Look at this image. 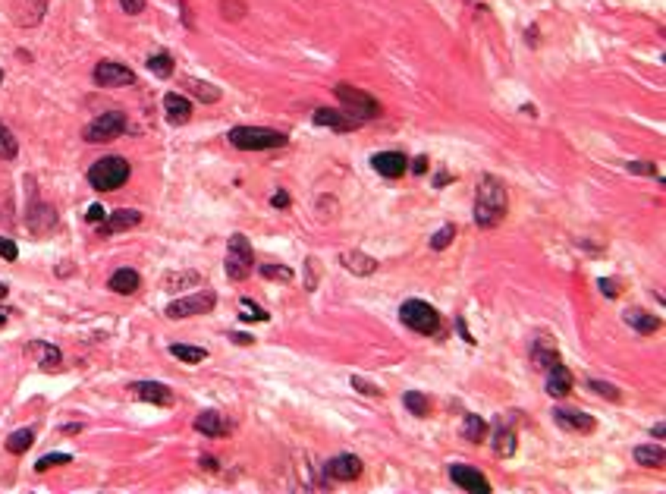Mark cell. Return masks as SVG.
<instances>
[{"label":"cell","mask_w":666,"mask_h":494,"mask_svg":"<svg viewBox=\"0 0 666 494\" xmlns=\"http://www.w3.org/2000/svg\"><path fill=\"white\" fill-rule=\"evenodd\" d=\"M26 224L35 230V234H45L57 224V212L45 202H32V205L26 208Z\"/></svg>","instance_id":"d6986e66"},{"label":"cell","mask_w":666,"mask_h":494,"mask_svg":"<svg viewBox=\"0 0 666 494\" xmlns=\"http://www.w3.org/2000/svg\"><path fill=\"white\" fill-rule=\"evenodd\" d=\"M148 70L155 72V76H160V79H170V72H173V57L167 54V50H157V54L148 57Z\"/></svg>","instance_id":"1f68e13d"},{"label":"cell","mask_w":666,"mask_h":494,"mask_svg":"<svg viewBox=\"0 0 666 494\" xmlns=\"http://www.w3.org/2000/svg\"><path fill=\"white\" fill-rule=\"evenodd\" d=\"M142 224V212H133V208H120V212H113L107 221H101L98 234L101 236H113V234H123V230L129 227H138Z\"/></svg>","instance_id":"2e32d148"},{"label":"cell","mask_w":666,"mask_h":494,"mask_svg":"<svg viewBox=\"0 0 666 494\" xmlns=\"http://www.w3.org/2000/svg\"><path fill=\"white\" fill-rule=\"evenodd\" d=\"M72 456L70 454H48V456H41L38 463H35V472H48L50 466H60V463H70Z\"/></svg>","instance_id":"60d3db41"},{"label":"cell","mask_w":666,"mask_h":494,"mask_svg":"<svg viewBox=\"0 0 666 494\" xmlns=\"http://www.w3.org/2000/svg\"><path fill=\"white\" fill-rule=\"evenodd\" d=\"M371 167H374L380 177L396 180V177H402V173L409 170V158L402 155V151H380V155L371 158Z\"/></svg>","instance_id":"5bb4252c"},{"label":"cell","mask_w":666,"mask_h":494,"mask_svg":"<svg viewBox=\"0 0 666 494\" xmlns=\"http://www.w3.org/2000/svg\"><path fill=\"white\" fill-rule=\"evenodd\" d=\"M133 394L138 400L151 403V406H170L173 403V390L160 381H135L133 384Z\"/></svg>","instance_id":"9a60e30c"},{"label":"cell","mask_w":666,"mask_h":494,"mask_svg":"<svg viewBox=\"0 0 666 494\" xmlns=\"http://www.w3.org/2000/svg\"><path fill=\"white\" fill-rule=\"evenodd\" d=\"M32 444H35L32 428H19V432H13L10 438H6V450H10V454H26Z\"/></svg>","instance_id":"f546056e"},{"label":"cell","mask_w":666,"mask_h":494,"mask_svg":"<svg viewBox=\"0 0 666 494\" xmlns=\"http://www.w3.org/2000/svg\"><path fill=\"white\" fill-rule=\"evenodd\" d=\"M270 205H274V208H280V212H287V208H289V195L280 189V192H274V195H270Z\"/></svg>","instance_id":"c3c4849f"},{"label":"cell","mask_w":666,"mask_h":494,"mask_svg":"<svg viewBox=\"0 0 666 494\" xmlns=\"http://www.w3.org/2000/svg\"><path fill=\"white\" fill-rule=\"evenodd\" d=\"M324 472L331 478H336V482H355V478L362 476V460H358L355 454H340L327 463Z\"/></svg>","instance_id":"4fadbf2b"},{"label":"cell","mask_w":666,"mask_h":494,"mask_svg":"<svg viewBox=\"0 0 666 494\" xmlns=\"http://www.w3.org/2000/svg\"><path fill=\"white\" fill-rule=\"evenodd\" d=\"M6 293H10V290H6V283H0V300H4Z\"/></svg>","instance_id":"9f6ffc18"},{"label":"cell","mask_w":666,"mask_h":494,"mask_svg":"<svg viewBox=\"0 0 666 494\" xmlns=\"http://www.w3.org/2000/svg\"><path fill=\"white\" fill-rule=\"evenodd\" d=\"M462 438L468 444H481V441L487 438V422L481 416H465L462 422Z\"/></svg>","instance_id":"4316f807"},{"label":"cell","mask_w":666,"mask_h":494,"mask_svg":"<svg viewBox=\"0 0 666 494\" xmlns=\"http://www.w3.org/2000/svg\"><path fill=\"white\" fill-rule=\"evenodd\" d=\"M217 306V296L211 290L204 293H195V296H186V300H173L167 306V318H192V315H208L211 309Z\"/></svg>","instance_id":"ba28073f"},{"label":"cell","mask_w":666,"mask_h":494,"mask_svg":"<svg viewBox=\"0 0 666 494\" xmlns=\"http://www.w3.org/2000/svg\"><path fill=\"white\" fill-rule=\"evenodd\" d=\"M434 186H437V189L450 186V173H446V170H440V173H437V177H434Z\"/></svg>","instance_id":"f5cc1de1"},{"label":"cell","mask_w":666,"mask_h":494,"mask_svg":"<svg viewBox=\"0 0 666 494\" xmlns=\"http://www.w3.org/2000/svg\"><path fill=\"white\" fill-rule=\"evenodd\" d=\"M453 239H456V224H443V227L437 230L434 236H431V249H434V252H443L446 246L453 243Z\"/></svg>","instance_id":"d590c367"},{"label":"cell","mask_w":666,"mask_h":494,"mask_svg":"<svg viewBox=\"0 0 666 494\" xmlns=\"http://www.w3.org/2000/svg\"><path fill=\"white\" fill-rule=\"evenodd\" d=\"M48 0H10V16L16 19V26L32 28L45 19Z\"/></svg>","instance_id":"8fae6325"},{"label":"cell","mask_w":666,"mask_h":494,"mask_svg":"<svg viewBox=\"0 0 666 494\" xmlns=\"http://www.w3.org/2000/svg\"><path fill=\"white\" fill-rule=\"evenodd\" d=\"M340 265L346 268V271H353L355 278H368V274L377 271V261L371 258V256H365V252H358V249L343 252V256H340Z\"/></svg>","instance_id":"7402d4cb"},{"label":"cell","mask_w":666,"mask_h":494,"mask_svg":"<svg viewBox=\"0 0 666 494\" xmlns=\"http://www.w3.org/2000/svg\"><path fill=\"white\" fill-rule=\"evenodd\" d=\"M243 312H239V318L243 322H267V312L265 309H258V302H252V300H243Z\"/></svg>","instance_id":"ab89813d"},{"label":"cell","mask_w":666,"mask_h":494,"mask_svg":"<svg viewBox=\"0 0 666 494\" xmlns=\"http://www.w3.org/2000/svg\"><path fill=\"white\" fill-rule=\"evenodd\" d=\"M76 432H82V425H67L63 428V434H76Z\"/></svg>","instance_id":"11a10c76"},{"label":"cell","mask_w":666,"mask_h":494,"mask_svg":"<svg viewBox=\"0 0 666 494\" xmlns=\"http://www.w3.org/2000/svg\"><path fill=\"white\" fill-rule=\"evenodd\" d=\"M402 406H406L412 416H418V419H424L431 412V400L421 394V390H406V394H402Z\"/></svg>","instance_id":"83f0119b"},{"label":"cell","mask_w":666,"mask_h":494,"mask_svg":"<svg viewBox=\"0 0 666 494\" xmlns=\"http://www.w3.org/2000/svg\"><path fill=\"white\" fill-rule=\"evenodd\" d=\"M450 478H453V482H456L462 491L490 494V482L484 478V472H478L474 466H462V463H456V466H450Z\"/></svg>","instance_id":"7c38bea8"},{"label":"cell","mask_w":666,"mask_h":494,"mask_svg":"<svg viewBox=\"0 0 666 494\" xmlns=\"http://www.w3.org/2000/svg\"><path fill=\"white\" fill-rule=\"evenodd\" d=\"M252 265H255V252H252V243L243 236V234H233L230 243H226V261H223V271L230 280H245L252 274Z\"/></svg>","instance_id":"8992f818"},{"label":"cell","mask_w":666,"mask_h":494,"mask_svg":"<svg viewBox=\"0 0 666 494\" xmlns=\"http://www.w3.org/2000/svg\"><path fill=\"white\" fill-rule=\"evenodd\" d=\"M424 170H428V155H421L418 161L412 164V173H415V177H424Z\"/></svg>","instance_id":"f907efd6"},{"label":"cell","mask_w":666,"mask_h":494,"mask_svg":"<svg viewBox=\"0 0 666 494\" xmlns=\"http://www.w3.org/2000/svg\"><path fill=\"white\" fill-rule=\"evenodd\" d=\"M572 381H575L572 372L566 366H560V362L547 368V394L550 397H566L572 390Z\"/></svg>","instance_id":"ffe728a7"},{"label":"cell","mask_w":666,"mask_h":494,"mask_svg":"<svg viewBox=\"0 0 666 494\" xmlns=\"http://www.w3.org/2000/svg\"><path fill=\"white\" fill-rule=\"evenodd\" d=\"M199 280H204L201 274L182 271V274H170V278H167V287H170V290H179V287H192V283H199Z\"/></svg>","instance_id":"f35d334b"},{"label":"cell","mask_w":666,"mask_h":494,"mask_svg":"<svg viewBox=\"0 0 666 494\" xmlns=\"http://www.w3.org/2000/svg\"><path fill=\"white\" fill-rule=\"evenodd\" d=\"M170 356H177L179 362H204L208 353L201 346H189V344H170Z\"/></svg>","instance_id":"d6a6232c"},{"label":"cell","mask_w":666,"mask_h":494,"mask_svg":"<svg viewBox=\"0 0 666 494\" xmlns=\"http://www.w3.org/2000/svg\"><path fill=\"white\" fill-rule=\"evenodd\" d=\"M399 322L406 324L409 331L431 337V334H437V328H440V312L424 300H406L399 306Z\"/></svg>","instance_id":"5b68a950"},{"label":"cell","mask_w":666,"mask_h":494,"mask_svg":"<svg viewBox=\"0 0 666 494\" xmlns=\"http://www.w3.org/2000/svg\"><path fill=\"white\" fill-rule=\"evenodd\" d=\"M199 463H201V466L208 469V472H217V469H221V463H217L211 454H201V460H199Z\"/></svg>","instance_id":"681fc988"},{"label":"cell","mask_w":666,"mask_h":494,"mask_svg":"<svg viewBox=\"0 0 666 494\" xmlns=\"http://www.w3.org/2000/svg\"><path fill=\"white\" fill-rule=\"evenodd\" d=\"M138 283H142V278H138V271H133V268H120V271L111 274V290L113 293H120V296L135 293Z\"/></svg>","instance_id":"603a6c76"},{"label":"cell","mask_w":666,"mask_h":494,"mask_svg":"<svg viewBox=\"0 0 666 494\" xmlns=\"http://www.w3.org/2000/svg\"><path fill=\"white\" fill-rule=\"evenodd\" d=\"M129 177H133V167H129L126 158H101V161H94L89 167V183L98 192H113Z\"/></svg>","instance_id":"3957f363"},{"label":"cell","mask_w":666,"mask_h":494,"mask_svg":"<svg viewBox=\"0 0 666 494\" xmlns=\"http://www.w3.org/2000/svg\"><path fill=\"white\" fill-rule=\"evenodd\" d=\"M126 133V114H120V111H107V114H101L98 120H91L89 126H85V142H91V145H101V142H113V139H120V136Z\"/></svg>","instance_id":"52a82bcc"},{"label":"cell","mask_w":666,"mask_h":494,"mask_svg":"<svg viewBox=\"0 0 666 494\" xmlns=\"http://www.w3.org/2000/svg\"><path fill=\"white\" fill-rule=\"evenodd\" d=\"M588 388L594 390V394H600V397H606V400H613V403H619L622 400V394L613 384H606V381H600V378H588Z\"/></svg>","instance_id":"74e56055"},{"label":"cell","mask_w":666,"mask_h":494,"mask_svg":"<svg viewBox=\"0 0 666 494\" xmlns=\"http://www.w3.org/2000/svg\"><path fill=\"white\" fill-rule=\"evenodd\" d=\"M0 82H4V70H0Z\"/></svg>","instance_id":"680465c9"},{"label":"cell","mask_w":666,"mask_h":494,"mask_svg":"<svg viewBox=\"0 0 666 494\" xmlns=\"http://www.w3.org/2000/svg\"><path fill=\"white\" fill-rule=\"evenodd\" d=\"M0 258H4V261H16L19 258V246L13 243V239L0 236Z\"/></svg>","instance_id":"b9f144b4"},{"label":"cell","mask_w":666,"mask_h":494,"mask_svg":"<svg viewBox=\"0 0 666 494\" xmlns=\"http://www.w3.org/2000/svg\"><path fill=\"white\" fill-rule=\"evenodd\" d=\"M186 89L195 94V98H201V104H214L217 98H221V89H214V85L208 82H199V79H186Z\"/></svg>","instance_id":"4dcf8cb0"},{"label":"cell","mask_w":666,"mask_h":494,"mask_svg":"<svg viewBox=\"0 0 666 494\" xmlns=\"http://www.w3.org/2000/svg\"><path fill=\"white\" fill-rule=\"evenodd\" d=\"M494 450H496V456H512L516 454V432L512 428H496L494 432Z\"/></svg>","instance_id":"f1b7e54d"},{"label":"cell","mask_w":666,"mask_h":494,"mask_svg":"<svg viewBox=\"0 0 666 494\" xmlns=\"http://www.w3.org/2000/svg\"><path fill=\"white\" fill-rule=\"evenodd\" d=\"M663 432H666V425H663V422H657L654 428H650V434H654V438H663Z\"/></svg>","instance_id":"db71d44e"},{"label":"cell","mask_w":666,"mask_h":494,"mask_svg":"<svg viewBox=\"0 0 666 494\" xmlns=\"http://www.w3.org/2000/svg\"><path fill=\"white\" fill-rule=\"evenodd\" d=\"M506 208H509L506 186L496 177L484 173L478 183V192H474V224L478 227H496L506 217Z\"/></svg>","instance_id":"6da1fadb"},{"label":"cell","mask_w":666,"mask_h":494,"mask_svg":"<svg viewBox=\"0 0 666 494\" xmlns=\"http://www.w3.org/2000/svg\"><path fill=\"white\" fill-rule=\"evenodd\" d=\"M85 221H89V224H101V221H104V205H89Z\"/></svg>","instance_id":"7dc6e473"},{"label":"cell","mask_w":666,"mask_h":494,"mask_svg":"<svg viewBox=\"0 0 666 494\" xmlns=\"http://www.w3.org/2000/svg\"><path fill=\"white\" fill-rule=\"evenodd\" d=\"M336 101H340V111L346 114L349 120L355 123V126H362V123L380 117V101L374 94L355 89V85H336Z\"/></svg>","instance_id":"7a4b0ae2"},{"label":"cell","mask_w":666,"mask_h":494,"mask_svg":"<svg viewBox=\"0 0 666 494\" xmlns=\"http://www.w3.org/2000/svg\"><path fill=\"white\" fill-rule=\"evenodd\" d=\"M600 290H604V296L616 300V296H619V280L616 278H604V280H600Z\"/></svg>","instance_id":"bcb514c9"},{"label":"cell","mask_w":666,"mask_h":494,"mask_svg":"<svg viewBox=\"0 0 666 494\" xmlns=\"http://www.w3.org/2000/svg\"><path fill=\"white\" fill-rule=\"evenodd\" d=\"M531 362H534V368L547 372L550 366H556V362H560V353H556L553 344H544V340H538V344H534V350H531Z\"/></svg>","instance_id":"484cf974"},{"label":"cell","mask_w":666,"mask_h":494,"mask_svg":"<svg viewBox=\"0 0 666 494\" xmlns=\"http://www.w3.org/2000/svg\"><path fill=\"white\" fill-rule=\"evenodd\" d=\"M4 324H6V315H4V312H0V328H4Z\"/></svg>","instance_id":"6f0895ef"},{"label":"cell","mask_w":666,"mask_h":494,"mask_svg":"<svg viewBox=\"0 0 666 494\" xmlns=\"http://www.w3.org/2000/svg\"><path fill=\"white\" fill-rule=\"evenodd\" d=\"M19 155V142H16V136L10 133V129L0 123V158L4 161H13V158Z\"/></svg>","instance_id":"836d02e7"},{"label":"cell","mask_w":666,"mask_h":494,"mask_svg":"<svg viewBox=\"0 0 666 494\" xmlns=\"http://www.w3.org/2000/svg\"><path fill=\"white\" fill-rule=\"evenodd\" d=\"M353 388L355 390H362V394H368V397H384V390H380V388H374V384H368V381H365V378H353Z\"/></svg>","instance_id":"7bdbcfd3"},{"label":"cell","mask_w":666,"mask_h":494,"mask_svg":"<svg viewBox=\"0 0 666 494\" xmlns=\"http://www.w3.org/2000/svg\"><path fill=\"white\" fill-rule=\"evenodd\" d=\"M311 123H314V126L333 129V133H353V129H355V123L349 120L340 107H318V111L311 114Z\"/></svg>","instance_id":"e0dca14e"},{"label":"cell","mask_w":666,"mask_h":494,"mask_svg":"<svg viewBox=\"0 0 666 494\" xmlns=\"http://www.w3.org/2000/svg\"><path fill=\"white\" fill-rule=\"evenodd\" d=\"M164 114H167V123H173V126H182V123L192 120V101L186 98V94H164Z\"/></svg>","instance_id":"ac0fdd59"},{"label":"cell","mask_w":666,"mask_h":494,"mask_svg":"<svg viewBox=\"0 0 666 494\" xmlns=\"http://www.w3.org/2000/svg\"><path fill=\"white\" fill-rule=\"evenodd\" d=\"M261 278L289 283L292 278H296V274H292V268H287V265H261Z\"/></svg>","instance_id":"8d00e7d4"},{"label":"cell","mask_w":666,"mask_h":494,"mask_svg":"<svg viewBox=\"0 0 666 494\" xmlns=\"http://www.w3.org/2000/svg\"><path fill=\"white\" fill-rule=\"evenodd\" d=\"M553 422L562 428V432H578V434H591L597 428V419L588 416L582 410H569V406H560L553 410Z\"/></svg>","instance_id":"30bf717a"},{"label":"cell","mask_w":666,"mask_h":494,"mask_svg":"<svg viewBox=\"0 0 666 494\" xmlns=\"http://www.w3.org/2000/svg\"><path fill=\"white\" fill-rule=\"evenodd\" d=\"M145 4H148V0H120L123 13H129V16H138V13L145 10Z\"/></svg>","instance_id":"f6af8a7d"},{"label":"cell","mask_w":666,"mask_h":494,"mask_svg":"<svg viewBox=\"0 0 666 494\" xmlns=\"http://www.w3.org/2000/svg\"><path fill=\"white\" fill-rule=\"evenodd\" d=\"M635 463H638V466H648V469H663L666 466V454H663L660 444L657 447L641 444V447H635Z\"/></svg>","instance_id":"d4e9b609"},{"label":"cell","mask_w":666,"mask_h":494,"mask_svg":"<svg viewBox=\"0 0 666 494\" xmlns=\"http://www.w3.org/2000/svg\"><path fill=\"white\" fill-rule=\"evenodd\" d=\"M230 142L239 151H267V148H280L289 139L287 133H277V129H267V126H236L230 129Z\"/></svg>","instance_id":"277c9868"},{"label":"cell","mask_w":666,"mask_h":494,"mask_svg":"<svg viewBox=\"0 0 666 494\" xmlns=\"http://www.w3.org/2000/svg\"><path fill=\"white\" fill-rule=\"evenodd\" d=\"M230 337H233V344H239V346H252V344H255L248 334H230Z\"/></svg>","instance_id":"816d5d0a"},{"label":"cell","mask_w":666,"mask_h":494,"mask_svg":"<svg viewBox=\"0 0 666 494\" xmlns=\"http://www.w3.org/2000/svg\"><path fill=\"white\" fill-rule=\"evenodd\" d=\"M628 173H641V177H654V173H657V167H654V164H648V161H632V164H628Z\"/></svg>","instance_id":"ee69618b"},{"label":"cell","mask_w":666,"mask_h":494,"mask_svg":"<svg viewBox=\"0 0 666 494\" xmlns=\"http://www.w3.org/2000/svg\"><path fill=\"white\" fill-rule=\"evenodd\" d=\"M94 82L104 85V89H123V85H133L135 82V72L123 63H113V60H101L94 67Z\"/></svg>","instance_id":"9c48e42d"},{"label":"cell","mask_w":666,"mask_h":494,"mask_svg":"<svg viewBox=\"0 0 666 494\" xmlns=\"http://www.w3.org/2000/svg\"><path fill=\"white\" fill-rule=\"evenodd\" d=\"M38 346H41V353H45L41 356V362H38V368L41 372H57V368L63 366L60 350H57V346H48V344H38Z\"/></svg>","instance_id":"e575fe53"},{"label":"cell","mask_w":666,"mask_h":494,"mask_svg":"<svg viewBox=\"0 0 666 494\" xmlns=\"http://www.w3.org/2000/svg\"><path fill=\"white\" fill-rule=\"evenodd\" d=\"M195 432L208 434V438H223V434H230V422H226L221 412L208 410V412H201V416H195Z\"/></svg>","instance_id":"44dd1931"},{"label":"cell","mask_w":666,"mask_h":494,"mask_svg":"<svg viewBox=\"0 0 666 494\" xmlns=\"http://www.w3.org/2000/svg\"><path fill=\"white\" fill-rule=\"evenodd\" d=\"M626 322L632 324V328L638 331V334H644V337H650V334H657V331H660V324H663L660 318H654V315H644L641 309H628V312H626Z\"/></svg>","instance_id":"cb8c5ba5"}]
</instances>
